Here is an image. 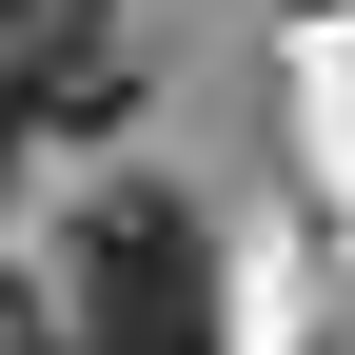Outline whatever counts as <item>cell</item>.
<instances>
[{
    "label": "cell",
    "instance_id": "6da1fadb",
    "mask_svg": "<svg viewBox=\"0 0 355 355\" xmlns=\"http://www.w3.org/2000/svg\"><path fill=\"white\" fill-rule=\"evenodd\" d=\"M79 355H217V257L178 198H99L79 217Z\"/></svg>",
    "mask_w": 355,
    "mask_h": 355
},
{
    "label": "cell",
    "instance_id": "7a4b0ae2",
    "mask_svg": "<svg viewBox=\"0 0 355 355\" xmlns=\"http://www.w3.org/2000/svg\"><path fill=\"white\" fill-rule=\"evenodd\" d=\"M0 355H79V336H60V316H40V296H0Z\"/></svg>",
    "mask_w": 355,
    "mask_h": 355
},
{
    "label": "cell",
    "instance_id": "3957f363",
    "mask_svg": "<svg viewBox=\"0 0 355 355\" xmlns=\"http://www.w3.org/2000/svg\"><path fill=\"white\" fill-rule=\"evenodd\" d=\"M0 158H20V119H0Z\"/></svg>",
    "mask_w": 355,
    "mask_h": 355
}]
</instances>
